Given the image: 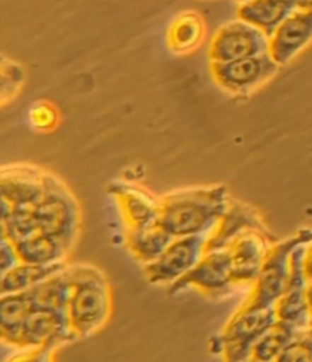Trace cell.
Returning <instances> with one entry per match:
<instances>
[{
  "mask_svg": "<svg viewBox=\"0 0 312 362\" xmlns=\"http://www.w3.org/2000/svg\"><path fill=\"white\" fill-rule=\"evenodd\" d=\"M226 186L185 189L160 198V224L174 238L209 236L226 215Z\"/></svg>",
  "mask_w": 312,
  "mask_h": 362,
  "instance_id": "6da1fadb",
  "label": "cell"
},
{
  "mask_svg": "<svg viewBox=\"0 0 312 362\" xmlns=\"http://www.w3.org/2000/svg\"><path fill=\"white\" fill-rule=\"evenodd\" d=\"M72 293L67 305V320L76 338L93 335L103 327L112 310L108 281L92 265L69 267Z\"/></svg>",
  "mask_w": 312,
  "mask_h": 362,
  "instance_id": "7a4b0ae2",
  "label": "cell"
},
{
  "mask_svg": "<svg viewBox=\"0 0 312 362\" xmlns=\"http://www.w3.org/2000/svg\"><path fill=\"white\" fill-rule=\"evenodd\" d=\"M38 231L54 236L72 250L79 230V209L62 180L46 173L45 192L33 207Z\"/></svg>",
  "mask_w": 312,
  "mask_h": 362,
  "instance_id": "3957f363",
  "label": "cell"
},
{
  "mask_svg": "<svg viewBox=\"0 0 312 362\" xmlns=\"http://www.w3.org/2000/svg\"><path fill=\"white\" fill-rule=\"evenodd\" d=\"M311 240L312 230L305 228L297 231L294 236L282 240V243L273 244L256 281L251 285L245 303L259 308L275 306L276 301L284 296L288 288L293 253L300 245H306Z\"/></svg>",
  "mask_w": 312,
  "mask_h": 362,
  "instance_id": "277c9868",
  "label": "cell"
},
{
  "mask_svg": "<svg viewBox=\"0 0 312 362\" xmlns=\"http://www.w3.org/2000/svg\"><path fill=\"white\" fill-rule=\"evenodd\" d=\"M277 321L275 306L259 308L244 301L219 335L224 362H248L256 341Z\"/></svg>",
  "mask_w": 312,
  "mask_h": 362,
  "instance_id": "5b68a950",
  "label": "cell"
},
{
  "mask_svg": "<svg viewBox=\"0 0 312 362\" xmlns=\"http://www.w3.org/2000/svg\"><path fill=\"white\" fill-rule=\"evenodd\" d=\"M270 37L244 20L226 23L209 43V63H229L268 54Z\"/></svg>",
  "mask_w": 312,
  "mask_h": 362,
  "instance_id": "8992f818",
  "label": "cell"
},
{
  "mask_svg": "<svg viewBox=\"0 0 312 362\" xmlns=\"http://www.w3.org/2000/svg\"><path fill=\"white\" fill-rule=\"evenodd\" d=\"M215 83L231 95L245 96L273 78L280 66L270 54L229 63H209Z\"/></svg>",
  "mask_w": 312,
  "mask_h": 362,
  "instance_id": "52a82bcc",
  "label": "cell"
},
{
  "mask_svg": "<svg viewBox=\"0 0 312 362\" xmlns=\"http://www.w3.org/2000/svg\"><path fill=\"white\" fill-rule=\"evenodd\" d=\"M206 245L207 236L174 238L162 256L145 265L146 280L154 285H174L200 262Z\"/></svg>",
  "mask_w": 312,
  "mask_h": 362,
  "instance_id": "ba28073f",
  "label": "cell"
},
{
  "mask_svg": "<svg viewBox=\"0 0 312 362\" xmlns=\"http://www.w3.org/2000/svg\"><path fill=\"white\" fill-rule=\"evenodd\" d=\"M195 288L209 297H223L236 288L231 277V262L227 248L206 250L200 262L171 285L169 293H178L181 289Z\"/></svg>",
  "mask_w": 312,
  "mask_h": 362,
  "instance_id": "9c48e42d",
  "label": "cell"
},
{
  "mask_svg": "<svg viewBox=\"0 0 312 362\" xmlns=\"http://www.w3.org/2000/svg\"><path fill=\"white\" fill-rule=\"evenodd\" d=\"M271 236L259 230H247L227 247L231 262V277L236 286H251L256 281L270 253Z\"/></svg>",
  "mask_w": 312,
  "mask_h": 362,
  "instance_id": "30bf717a",
  "label": "cell"
},
{
  "mask_svg": "<svg viewBox=\"0 0 312 362\" xmlns=\"http://www.w3.org/2000/svg\"><path fill=\"white\" fill-rule=\"evenodd\" d=\"M305 247L306 245H300L293 253L288 288L275 305L277 320L280 323L293 327L294 330H304L312 325V317L306 298L309 281L304 269Z\"/></svg>",
  "mask_w": 312,
  "mask_h": 362,
  "instance_id": "8fae6325",
  "label": "cell"
},
{
  "mask_svg": "<svg viewBox=\"0 0 312 362\" xmlns=\"http://www.w3.org/2000/svg\"><path fill=\"white\" fill-rule=\"evenodd\" d=\"M74 339H76V335L70 329L67 314L45 308H34L33 313L29 314L25 321L17 347L57 349Z\"/></svg>",
  "mask_w": 312,
  "mask_h": 362,
  "instance_id": "7c38bea8",
  "label": "cell"
},
{
  "mask_svg": "<svg viewBox=\"0 0 312 362\" xmlns=\"http://www.w3.org/2000/svg\"><path fill=\"white\" fill-rule=\"evenodd\" d=\"M312 42V9H296L270 37L268 54L282 67Z\"/></svg>",
  "mask_w": 312,
  "mask_h": 362,
  "instance_id": "4fadbf2b",
  "label": "cell"
},
{
  "mask_svg": "<svg viewBox=\"0 0 312 362\" xmlns=\"http://www.w3.org/2000/svg\"><path fill=\"white\" fill-rule=\"evenodd\" d=\"M46 173L31 165H13L2 169L0 195L13 207H34L45 192Z\"/></svg>",
  "mask_w": 312,
  "mask_h": 362,
  "instance_id": "5bb4252c",
  "label": "cell"
},
{
  "mask_svg": "<svg viewBox=\"0 0 312 362\" xmlns=\"http://www.w3.org/2000/svg\"><path fill=\"white\" fill-rule=\"evenodd\" d=\"M110 194L116 198L127 228H142L160 223V199L146 190L115 183L110 186Z\"/></svg>",
  "mask_w": 312,
  "mask_h": 362,
  "instance_id": "9a60e30c",
  "label": "cell"
},
{
  "mask_svg": "<svg viewBox=\"0 0 312 362\" xmlns=\"http://www.w3.org/2000/svg\"><path fill=\"white\" fill-rule=\"evenodd\" d=\"M247 230H259L270 235L262 218L259 216L255 209L239 203V201H230L226 215L219 221L212 233L207 236L206 250L227 248L231 240Z\"/></svg>",
  "mask_w": 312,
  "mask_h": 362,
  "instance_id": "2e32d148",
  "label": "cell"
},
{
  "mask_svg": "<svg viewBox=\"0 0 312 362\" xmlns=\"http://www.w3.org/2000/svg\"><path fill=\"white\" fill-rule=\"evenodd\" d=\"M297 9L294 0H248L238 8V18L271 37L282 22Z\"/></svg>",
  "mask_w": 312,
  "mask_h": 362,
  "instance_id": "e0dca14e",
  "label": "cell"
},
{
  "mask_svg": "<svg viewBox=\"0 0 312 362\" xmlns=\"http://www.w3.org/2000/svg\"><path fill=\"white\" fill-rule=\"evenodd\" d=\"M13 244L16 247L20 262L34 265L62 264L70 251L62 240L46 235L43 231H35V233Z\"/></svg>",
  "mask_w": 312,
  "mask_h": 362,
  "instance_id": "ac0fdd59",
  "label": "cell"
},
{
  "mask_svg": "<svg viewBox=\"0 0 312 362\" xmlns=\"http://www.w3.org/2000/svg\"><path fill=\"white\" fill-rule=\"evenodd\" d=\"M174 236L160 224L142 228H127V245L140 264L149 265L163 255Z\"/></svg>",
  "mask_w": 312,
  "mask_h": 362,
  "instance_id": "d6986e66",
  "label": "cell"
},
{
  "mask_svg": "<svg viewBox=\"0 0 312 362\" xmlns=\"http://www.w3.org/2000/svg\"><path fill=\"white\" fill-rule=\"evenodd\" d=\"M34 308V300L29 291L2 296L0 298V334L5 343L14 347L18 346L25 321Z\"/></svg>",
  "mask_w": 312,
  "mask_h": 362,
  "instance_id": "ffe728a7",
  "label": "cell"
},
{
  "mask_svg": "<svg viewBox=\"0 0 312 362\" xmlns=\"http://www.w3.org/2000/svg\"><path fill=\"white\" fill-rule=\"evenodd\" d=\"M206 35L204 18L195 11L180 13L171 22L166 34L168 47L175 54H187L200 46Z\"/></svg>",
  "mask_w": 312,
  "mask_h": 362,
  "instance_id": "44dd1931",
  "label": "cell"
},
{
  "mask_svg": "<svg viewBox=\"0 0 312 362\" xmlns=\"http://www.w3.org/2000/svg\"><path fill=\"white\" fill-rule=\"evenodd\" d=\"M66 268L67 265L64 262L55 265H34L20 262L18 265L2 274V279H0V291H2V296L26 293V291H31L49 277L62 273Z\"/></svg>",
  "mask_w": 312,
  "mask_h": 362,
  "instance_id": "7402d4cb",
  "label": "cell"
},
{
  "mask_svg": "<svg viewBox=\"0 0 312 362\" xmlns=\"http://www.w3.org/2000/svg\"><path fill=\"white\" fill-rule=\"evenodd\" d=\"M70 293H72V279H70L69 267L29 291L35 308H45L64 314H67Z\"/></svg>",
  "mask_w": 312,
  "mask_h": 362,
  "instance_id": "603a6c76",
  "label": "cell"
},
{
  "mask_svg": "<svg viewBox=\"0 0 312 362\" xmlns=\"http://www.w3.org/2000/svg\"><path fill=\"white\" fill-rule=\"evenodd\" d=\"M299 330L287 326L285 323H277L268 329L260 337L251 350V359L258 362H276L282 351L291 343V339L296 337Z\"/></svg>",
  "mask_w": 312,
  "mask_h": 362,
  "instance_id": "cb8c5ba5",
  "label": "cell"
},
{
  "mask_svg": "<svg viewBox=\"0 0 312 362\" xmlns=\"http://www.w3.org/2000/svg\"><path fill=\"white\" fill-rule=\"evenodd\" d=\"M38 231L33 207H13L2 201V236L11 243Z\"/></svg>",
  "mask_w": 312,
  "mask_h": 362,
  "instance_id": "d4e9b609",
  "label": "cell"
},
{
  "mask_svg": "<svg viewBox=\"0 0 312 362\" xmlns=\"http://www.w3.org/2000/svg\"><path fill=\"white\" fill-rule=\"evenodd\" d=\"M0 93H2V105H6L14 99L25 84V70L13 59L2 57V67H0Z\"/></svg>",
  "mask_w": 312,
  "mask_h": 362,
  "instance_id": "484cf974",
  "label": "cell"
},
{
  "mask_svg": "<svg viewBox=\"0 0 312 362\" xmlns=\"http://www.w3.org/2000/svg\"><path fill=\"white\" fill-rule=\"evenodd\" d=\"M276 362H312V325L297 332Z\"/></svg>",
  "mask_w": 312,
  "mask_h": 362,
  "instance_id": "4316f807",
  "label": "cell"
},
{
  "mask_svg": "<svg viewBox=\"0 0 312 362\" xmlns=\"http://www.w3.org/2000/svg\"><path fill=\"white\" fill-rule=\"evenodd\" d=\"M54 351L55 347L23 349V351L9 358L6 362H54Z\"/></svg>",
  "mask_w": 312,
  "mask_h": 362,
  "instance_id": "83f0119b",
  "label": "cell"
},
{
  "mask_svg": "<svg viewBox=\"0 0 312 362\" xmlns=\"http://www.w3.org/2000/svg\"><path fill=\"white\" fill-rule=\"evenodd\" d=\"M18 264L20 259L14 244L8 238L2 236V245H0V273L4 274Z\"/></svg>",
  "mask_w": 312,
  "mask_h": 362,
  "instance_id": "f1b7e54d",
  "label": "cell"
},
{
  "mask_svg": "<svg viewBox=\"0 0 312 362\" xmlns=\"http://www.w3.org/2000/svg\"><path fill=\"white\" fill-rule=\"evenodd\" d=\"M304 269L308 281H312V240L305 247V256H304Z\"/></svg>",
  "mask_w": 312,
  "mask_h": 362,
  "instance_id": "f546056e",
  "label": "cell"
},
{
  "mask_svg": "<svg viewBox=\"0 0 312 362\" xmlns=\"http://www.w3.org/2000/svg\"><path fill=\"white\" fill-rule=\"evenodd\" d=\"M297 9H312V0H294Z\"/></svg>",
  "mask_w": 312,
  "mask_h": 362,
  "instance_id": "4dcf8cb0",
  "label": "cell"
},
{
  "mask_svg": "<svg viewBox=\"0 0 312 362\" xmlns=\"http://www.w3.org/2000/svg\"><path fill=\"white\" fill-rule=\"evenodd\" d=\"M306 298H308V306H309V313L312 317V281L308 284V289H306Z\"/></svg>",
  "mask_w": 312,
  "mask_h": 362,
  "instance_id": "1f68e13d",
  "label": "cell"
},
{
  "mask_svg": "<svg viewBox=\"0 0 312 362\" xmlns=\"http://www.w3.org/2000/svg\"><path fill=\"white\" fill-rule=\"evenodd\" d=\"M239 4H245V2H248V0H238Z\"/></svg>",
  "mask_w": 312,
  "mask_h": 362,
  "instance_id": "d6a6232c",
  "label": "cell"
},
{
  "mask_svg": "<svg viewBox=\"0 0 312 362\" xmlns=\"http://www.w3.org/2000/svg\"><path fill=\"white\" fill-rule=\"evenodd\" d=\"M248 362H258V361H253V359H250V361H248Z\"/></svg>",
  "mask_w": 312,
  "mask_h": 362,
  "instance_id": "836d02e7",
  "label": "cell"
}]
</instances>
